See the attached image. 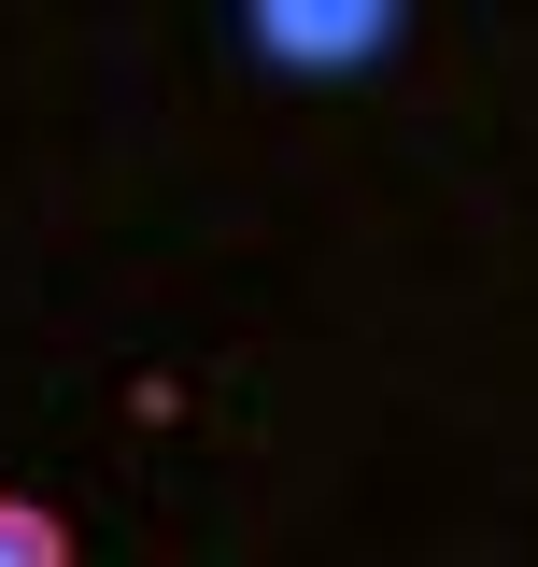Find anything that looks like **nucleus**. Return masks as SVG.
<instances>
[{
    "label": "nucleus",
    "mask_w": 538,
    "mask_h": 567,
    "mask_svg": "<svg viewBox=\"0 0 538 567\" xmlns=\"http://www.w3.org/2000/svg\"><path fill=\"white\" fill-rule=\"evenodd\" d=\"M241 43L283 58V71H354V58H397L411 14H383V0H369V14H241Z\"/></svg>",
    "instance_id": "nucleus-1"
},
{
    "label": "nucleus",
    "mask_w": 538,
    "mask_h": 567,
    "mask_svg": "<svg viewBox=\"0 0 538 567\" xmlns=\"http://www.w3.org/2000/svg\"><path fill=\"white\" fill-rule=\"evenodd\" d=\"M0 567H85V554H71V525L43 511V496H14V483H0Z\"/></svg>",
    "instance_id": "nucleus-2"
}]
</instances>
